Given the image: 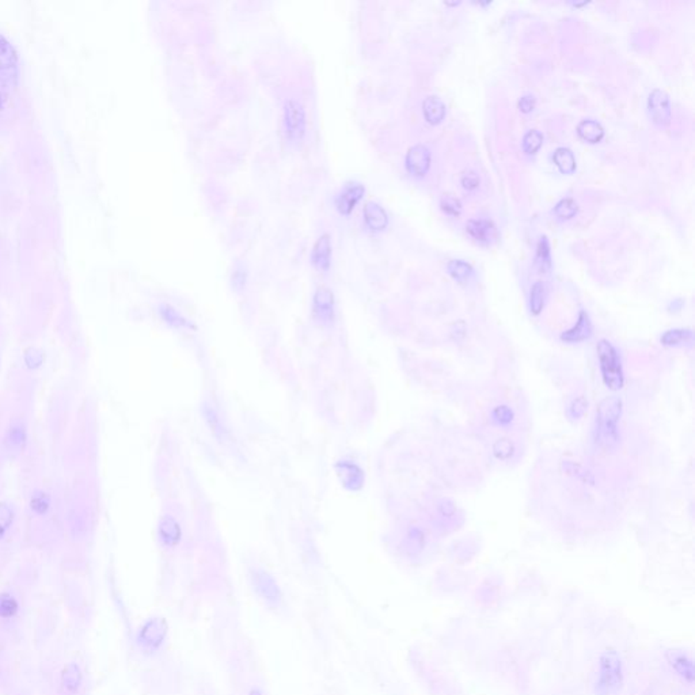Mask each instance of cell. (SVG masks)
Instances as JSON below:
<instances>
[{
    "mask_svg": "<svg viewBox=\"0 0 695 695\" xmlns=\"http://www.w3.org/2000/svg\"><path fill=\"white\" fill-rule=\"evenodd\" d=\"M467 234L482 246L492 244L497 238V228L486 219H471L466 223Z\"/></svg>",
    "mask_w": 695,
    "mask_h": 695,
    "instance_id": "7c38bea8",
    "label": "cell"
},
{
    "mask_svg": "<svg viewBox=\"0 0 695 695\" xmlns=\"http://www.w3.org/2000/svg\"><path fill=\"white\" fill-rule=\"evenodd\" d=\"M6 94H7V87L3 82H0V106H1L3 101L6 99Z\"/></svg>",
    "mask_w": 695,
    "mask_h": 695,
    "instance_id": "60d3db41",
    "label": "cell"
},
{
    "mask_svg": "<svg viewBox=\"0 0 695 695\" xmlns=\"http://www.w3.org/2000/svg\"><path fill=\"white\" fill-rule=\"evenodd\" d=\"M48 497L43 493H37L34 495V497L31 499V508L38 512V513H43L48 509Z\"/></svg>",
    "mask_w": 695,
    "mask_h": 695,
    "instance_id": "1f68e13d",
    "label": "cell"
},
{
    "mask_svg": "<svg viewBox=\"0 0 695 695\" xmlns=\"http://www.w3.org/2000/svg\"><path fill=\"white\" fill-rule=\"evenodd\" d=\"M553 162L561 171V174H565V175H572L577 168L573 152L565 147H559L554 151Z\"/></svg>",
    "mask_w": 695,
    "mask_h": 695,
    "instance_id": "ffe728a7",
    "label": "cell"
},
{
    "mask_svg": "<svg viewBox=\"0 0 695 695\" xmlns=\"http://www.w3.org/2000/svg\"><path fill=\"white\" fill-rule=\"evenodd\" d=\"M447 270L456 281H466L473 275V268L462 260L450 261L447 265Z\"/></svg>",
    "mask_w": 695,
    "mask_h": 695,
    "instance_id": "4316f807",
    "label": "cell"
},
{
    "mask_svg": "<svg viewBox=\"0 0 695 695\" xmlns=\"http://www.w3.org/2000/svg\"><path fill=\"white\" fill-rule=\"evenodd\" d=\"M24 359H26V363H27V365H29V367H38V365L43 363L44 356H43V353H41L40 351H37V349H29V351L26 352V358H24Z\"/></svg>",
    "mask_w": 695,
    "mask_h": 695,
    "instance_id": "e575fe53",
    "label": "cell"
},
{
    "mask_svg": "<svg viewBox=\"0 0 695 695\" xmlns=\"http://www.w3.org/2000/svg\"><path fill=\"white\" fill-rule=\"evenodd\" d=\"M536 258L535 265L539 266L541 273H546L552 268V257H550V246L546 237H541L536 247Z\"/></svg>",
    "mask_w": 695,
    "mask_h": 695,
    "instance_id": "cb8c5ba5",
    "label": "cell"
},
{
    "mask_svg": "<svg viewBox=\"0 0 695 695\" xmlns=\"http://www.w3.org/2000/svg\"><path fill=\"white\" fill-rule=\"evenodd\" d=\"M249 695H264V694H263V693H261L260 690H257V689H253V690H251V692L249 693Z\"/></svg>",
    "mask_w": 695,
    "mask_h": 695,
    "instance_id": "b9f144b4",
    "label": "cell"
},
{
    "mask_svg": "<svg viewBox=\"0 0 695 695\" xmlns=\"http://www.w3.org/2000/svg\"><path fill=\"white\" fill-rule=\"evenodd\" d=\"M431 162L432 154L427 145L416 144L409 148L405 158V166L411 177H425L431 168Z\"/></svg>",
    "mask_w": 695,
    "mask_h": 695,
    "instance_id": "52a82bcc",
    "label": "cell"
},
{
    "mask_svg": "<svg viewBox=\"0 0 695 695\" xmlns=\"http://www.w3.org/2000/svg\"><path fill=\"white\" fill-rule=\"evenodd\" d=\"M440 208L446 215L458 216L462 214V203L453 196H443L440 200Z\"/></svg>",
    "mask_w": 695,
    "mask_h": 695,
    "instance_id": "83f0119b",
    "label": "cell"
},
{
    "mask_svg": "<svg viewBox=\"0 0 695 695\" xmlns=\"http://www.w3.org/2000/svg\"><path fill=\"white\" fill-rule=\"evenodd\" d=\"M648 115L650 121L657 126H668L671 124V102L666 92L654 89L649 94Z\"/></svg>",
    "mask_w": 695,
    "mask_h": 695,
    "instance_id": "5b68a950",
    "label": "cell"
},
{
    "mask_svg": "<svg viewBox=\"0 0 695 695\" xmlns=\"http://www.w3.org/2000/svg\"><path fill=\"white\" fill-rule=\"evenodd\" d=\"M622 685L621 661L615 653H607L601 659L599 680L597 683L598 692L601 695H611L615 693Z\"/></svg>",
    "mask_w": 695,
    "mask_h": 695,
    "instance_id": "3957f363",
    "label": "cell"
},
{
    "mask_svg": "<svg viewBox=\"0 0 695 695\" xmlns=\"http://www.w3.org/2000/svg\"><path fill=\"white\" fill-rule=\"evenodd\" d=\"M511 453H512V444L506 439H502L495 444V454L497 458L505 459L511 455Z\"/></svg>",
    "mask_w": 695,
    "mask_h": 695,
    "instance_id": "d6a6232c",
    "label": "cell"
},
{
    "mask_svg": "<svg viewBox=\"0 0 695 695\" xmlns=\"http://www.w3.org/2000/svg\"><path fill=\"white\" fill-rule=\"evenodd\" d=\"M365 194V186L359 181H346L335 197V205L341 215H349Z\"/></svg>",
    "mask_w": 695,
    "mask_h": 695,
    "instance_id": "8992f818",
    "label": "cell"
},
{
    "mask_svg": "<svg viewBox=\"0 0 695 695\" xmlns=\"http://www.w3.org/2000/svg\"><path fill=\"white\" fill-rule=\"evenodd\" d=\"M535 105H536V99L534 96H522L519 99V103H518V108L522 113L527 115V113H531L534 109H535Z\"/></svg>",
    "mask_w": 695,
    "mask_h": 695,
    "instance_id": "836d02e7",
    "label": "cell"
},
{
    "mask_svg": "<svg viewBox=\"0 0 695 695\" xmlns=\"http://www.w3.org/2000/svg\"><path fill=\"white\" fill-rule=\"evenodd\" d=\"M332 240L329 234H322L314 243L312 250V264L319 270H328L332 264Z\"/></svg>",
    "mask_w": 695,
    "mask_h": 695,
    "instance_id": "4fadbf2b",
    "label": "cell"
},
{
    "mask_svg": "<svg viewBox=\"0 0 695 695\" xmlns=\"http://www.w3.org/2000/svg\"><path fill=\"white\" fill-rule=\"evenodd\" d=\"M546 303V286L542 281L534 283L529 291V312L534 316H538L545 309Z\"/></svg>",
    "mask_w": 695,
    "mask_h": 695,
    "instance_id": "44dd1931",
    "label": "cell"
},
{
    "mask_svg": "<svg viewBox=\"0 0 695 695\" xmlns=\"http://www.w3.org/2000/svg\"><path fill=\"white\" fill-rule=\"evenodd\" d=\"M17 601L10 595H0V615L1 617H13L17 613Z\"/></svg>",
    "mask_w": 695,
    "mask_h": 695,
    "instance_id": "f1b7e54d",
    "label": "cell"
},
{
    "mask_svg": "<svg viewBox=\"0 0 695 695\" xmlns=\"http://www.w3.org/2000/svg\"><path fill=\"white\" fill-rule=\"evenodd\" d=\"M338 473L344 486L349 490H359L363 486V470L352 460H341L338 463Z\"/></svg>",
    "mask_w": 695,
    "mask_h": 695,
    "instance_id": "2e32d148",
    "label": "cell"
},
{
    "mask_svg": "<svg viewBox=\"0 0 695 695\" xmlns=\"http://www.w3.org/2000/svg\"><path fill=\"white\" fill-rule=\"evenodd\" d=\"M363 216L367 227L372 231H383L388 226V215L386 210L375 201H368L364 205Z\"/></svg>",
    "mask_w": 695,
    "mask_h": 695,
    "instance_id": "9a60e30c",
    "label": "cell"
},
{
    "mask_svg": "<svg viewBox=\"0 0 695 695\" xmlns=\"http://www.w3.org/2000/svg\"><path fill=\"white\" fill-rule=\"evenodd\" d=\"M495 416L500 420V423H509L512 420V411L506 407H499L496 409Z\"/></svg>",
    "mask_w": 695,
    "mask_h": 695,
    "instance_id": "74e56055",
    "label": "cell"
},
{
    "mask_svg": "<svg viewBox=\"0 0 695 695\" xmlns=\"http://www.w3.org/2000/svg\"><path fill=\"white\" fill-rule=\"evenodd\" d=\"M685 661H687V660H686V657H685V656H679V657H676V659L673 660V664H675V667H676V666H680V667L683 668V664H682V663H685ZM680 673H682V675L689 673L690 676H693V666H687V667L685 666V671L682 670Z\"/></svg>",
    "mask_w": 695,
    "mask_h": 695,
    "instance_id": "ab89813d",
    "label": "cell"
},
{
    "mask_svg": "<svg viewBox=\"0 0 695 695\" xmlns=\"http://www.w3.org/2000/svg\"><path fill=\"white\" fill-rule=\"evenodd\" d=\"M543 144V135L538 129H529L522 140V148L526 155H535Z\"/></svg>",
    "mask_w": 695,
    "mask_h": 695,
    "instance_id": "d4e9b609",
    "label": "cell"
},
{
    "mask_svg": "<svg viewBox=\"0 0 695 695\" xmlns=\"http://www.w3.org/2000/svg\"><path fill=\"white\" fill-rule=\"evenodd\" d=\"M460 182L466 191H476L480 186V177L476 171L469 170L462 175Z\"/></svg>",
    "mask_w": 695,
    "mask_h": 695,
    "instance_id": "f546056e",
    "label": "cell"
},
{
    "mask_svg": "<svg viewBox=\"0 0 695 695\" xmlns=\"http://www.w3.org/2000/svg\"><path fill=\"white\" fill-rule=\"evenodd\" d=\"M622 413V402L617 397L603 400L598 407L597 421L599 433L606 440H614L617 436V424Z\"/></svg>",
    "mask_w": 695,
    "mask_h": 695,
    "instance_id": "7a4b0ae2",
    "label": "cell"
},
{
    "mask_svg": "<svg viewBox=\"0 0 695 695\" xmlns=\"http://www.w3.org/2000/svg\"><path fill=\"white\" fill-rule=\"evenodd\" d=\"M284 126L287 136L293 142H300L306 133L307 116L305 106L296 99H288L284 105Z\"/></svg>",
    "mask_w": 695,
    "mask_h": 695,
    "instance_id": "277c9868",
    "label": "cell"
},
{
    "mask_svg": "<svg viewBox=\"0 0 695 695\" xmlns=\"http://www.w3.org/2000/svg\"><path fill=\"white\" fill-rule=\"evenodd\" d=\"M168 624L162 618H154L144 624L139 633V643L145 650H156L165 643Z\"/></svg>",
    "mask_w": 695,
    "mask_h": 695,
    "instance_id": "ba28073f",
    "label": "cell"
},
{
    "mask_svg": "<svg viewBox=\"0 0 695 695\" xmlns=\"http://www.w3.org/2000/svg\"><path fill=\"white\" fill-rule=\"evenodd\" d=\"M11 522H13V511L6 504L0 503V538L11 525Z\"/></svg>",
    "mask_w": 695,
    "mask_h": 695,
    "instance_id": "4dcf8cb0",
    "label": "cell"
},
{
    "mask_svg": "<svg viewBox=\"0 0 695 695\" xmlns=\"http://www.w3.org/2000/svg\"><path fill=\"white\" fill-rule=\"evenodd\" d=\"M24 432L20 431V430H13L11 433H10V443L11 446L14 447H21L24 444Z\"/></svg>",
    "mask_w": 695,
    "mask_h": 695,
    "instance_id": "f35d334b",
    "label": "cell"
},
{
    "mask_svg": "<svg viewBox=\"0 0 695 695\" xmlns=\"http://www.w3.org/2000/svg\"><path fill=\"white\" fill-rule=\"evenodd\" d=\"M694 339L693 332L690 329H671L667 330L661 338V344L667 346H679V345H686L692 344Z\"/></svg>",
    "mask_w": 695,
    "mask_h": 695,
    "instance_id": "7402d4cb",
    "label": "cell"
},
{
    "mask_svg": "<svg viewBox=\"0 0 695 695\" xmlns=\"http://www.w3.org/2000/svg\"><path fill=\"white\" fill-rule=\"evenodd\" d=\"M577 135L585 143H600L606 135L601 124L595 120H583L577 125Z\"/></svg>",
    "mask_w": 695,
    "mask_h": 695,
    "instance_id": "ac0fdd59",
    "label": "cell"
},
{
    "mask_svg": "<svg viewBox=\"0 0 695 695\" xmlns=\"http://www.w3.org/2000/svg\"><path fill=\"white\" fill-rule=\"evenodd\" d=\"M253 585L257 594L269 604H279L281 600V592L275 578L265 571H254L251 575Z\"/></svg>",
    "mask_w": 695,
    "mask_h": 695,
    "instance_id": "8fae6325",
    "label": "cell"
},
{
    "mask_svg": "<svg viewBox=\"0 0 695 695\" xmlns=\"http://www.w3.org/2000/svg\"><path fill=\"white\" fill-rule=\"evenodd\" d=\"M233 286L235 287V289H243L244 286H246V273L243 270V268H240L234 272L233 275Z\"/></svg>",
    "mask_w": 695,
    "mask_h": 695,
    "instance_id": "8d00e7d4",
    "label": "cell"
},
{
    "mask_svg": "<svg viewBox=\"0 0 695 695\" xmlns=\"http://www.w3.org/2000/svg\"><path fill=\"white\" fill-rule=\"evenodd\" d=\"M18 56L11 43L0 34V82L13 83L17 79Z\"/></svg>",
    "mask_w": 695,
    "mask_h": 695,
    "instance_id": "30bf717a",
    "label": "cell"
},
{
    "mask_svg": "<svg viewBox=\"0 0 695 695\" xmlns=\"http://www.w3.org/2000/svg\"><path fill=\"white\" fill-rule=\"evenodd\" d=\"M161 315L162 318L168 322L170 326H174L177 329H184V328H192V323L181 314L177 312L174 307L170 305H162L161 306Z\"/></svg>",
    "mask_w": 695,
    "mask_h": 695,
    "instance_id": "603a6c76",
    "label": "cell"
},
{
    "mask_svg": "<svg viewBox=\"0 0 695 695\" xmlns=\"http://www.w3.org/2000/svg\"><path fill=\"white\" fill-rule=\"evenodd\" d=\"M64 679H66V685L67 687L70 689H76L78 687V683H79V671L76 667H68V670L66 671V675H64Z\"/></svg>",
    "mask_w": 695,
    "mask_h": 695,
    "instance_id": "d590c367",
    "label": "cell"
},
{
    "mask_svg": "<svg viewBox=\"0 0 695 695\" xmlns=\"http://www.w3.org/2000/svg\"><path fill=\"white\" fill-rule=\"evenodd\" d=\"M577 211H578V207H577V203L573 198H564L554 207L553 214L557 216V219L565 221V220L573 219Z\"/></svg>",
    "mask_w": 695,
    "mask_h": 695,
    "instance_id": "484cf974",
    "label": "cell"
},
{
    "mask_svg": "<svg viewBox=\"0 0 695 695\" xmlns=\"http://www.w3.org/2000/svg\"><path fill=\"white\" fill-rule=\"evenodd\" d=\"M592 336V323L590 315L585 312H580L575 326L561 335V341L566 344H577L588 339Z\"/></svg>",
    "mask_w": 695,
    "mask_h": 695,
    "instance_id": "5bb4252c",
    "label": "cell"
},
{
    "mask_svg": "<svg viewBox=\"0 0 695 695\" xmlns=\"http://www.w3.org/2000/svg\"><path fill=\"white\" fill-rule=\"evenodd\" d=\"M159 538L161 542L168 548L175 546L181 541V527L175 519L168 516L161 520Z\"/></svg>",
    "mask_w": 695,
    "mask_h": 695,
    "instance_id": "d6986e66",
    "label": "cell"
},
{
    "mask_svg": "<svg viewBox=\"0 0 695 695\" xmlns=\"http://www.w3.org/2000/svg\"><path fill=\"white\" fill-rule=\"evenodd\" d=\"M312 310L315 318L322 325H332L335 321V295L328 287H319L312 299Z\"/></svg>",
    "mask_w": 695,
    "mask_h": 695,
    "instance_id": "9c48e42d",
    "label": "cell"
},
{
    "mask_svg": "<svg viewBox=\"0 0 695 695\" xmlns=\"http://www.w3.org/2000/svg\"><path fill=\"white\" fill-rule=\"evenodd\" d=\"M597 353L606 387L613 391L621 390L624 384V367L617 348L608 339H600L597 345Z\"/></svg>",
    "mask_w": 695,
    "mask_h": 695,
    "instance_id": "6da1fadb",
    "label": "cell"
},
{
    "mask_svg": "<svg viewBox=\"0 0 695 695\" xmlns=\"http://www.w3.org/2000/svg\"><path fill=\"white\" fill-rule=\"evenodd\" d=\"M423 113L425 120L432 125H439L441 121L444 120L447 109L444 102L439 96H431L425 98L423 102Z\"/></svg>",
    "mask_w": 695,
    "mask_h": 695,
    "instance_id": "e0dca14e",
    "label": "cell"
}]
</instances>
